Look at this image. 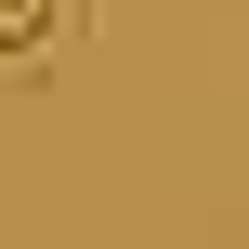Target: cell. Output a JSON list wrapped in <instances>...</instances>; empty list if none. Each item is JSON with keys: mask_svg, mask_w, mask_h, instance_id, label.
<instances>
[{"mask_svg": "<svg viewBox=\"0 0 249 249\" xmlns=\"http://www.w3.org/2000/svg\"><path fill=\"white\" fill-rule=\"evenodd\" d=\"M66 26H92V0H0V53H13V66H39Z\"/></svg>", "mask_w": 249, "mask_h": 249, "instance_id": "1", "label": "cell"}]
</instances>
